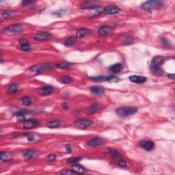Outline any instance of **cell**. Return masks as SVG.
I'll return each mask as SVG.
<instances>
[{"label":"cell","instance_id":"obj_29","mask_svg":"<svg viewBox=\"0 0 175 175\" xmlns=\"http://www.w3.org/2000/svg\"><path fill=\"white\" fill-rule=\"evenodd\" d=\"M21 101L23 105L26 106H29L31 104V99L29 97H23V98H21Z\"/></svg>","mask_w":175,"mask_h":175},{"label":"cell","instance_id":"obj_41","mask_svg":"<svg viewBox=\"0 0 175 175\" xmlns=\"http://www.w3.org/2000/svg\"><path fill=\"white\" fill-rule=\"evenodd\" d=\"M28 141H29V142H31V141H34V138L33 135H28Z\"/></svg>","mask_w":175,"mask_h":175},{"label":"cell","instance_id":"obj_25","mask_svg":"<svg viewBox=\"0 0 175 175\" xmlns=\"http://www.w3.org/2000/svg\"><path fill=\"white\" fill-rule=\"evenodd\" d=\"M72 64L67 62H60L56 64V67L59 68V69H70V68L72 67Z\"/></svg>","mask_w":175,"mask_h":175},{"label":"cell","instance_id":"obj_8","mask_svg":"<svg viewBox=\"0 0 175 175\" xmlns=\"http://www.w3.org/2000/svg\"><path fill=\"white\" fill-rule=\"evenodd\" d=\"M140 146L144 149L146 151H153L154 148V143L151 140H144L140 141Z\"/></svg>","mask_w":175,"mask_h":175},{"label":"cell","instance_id":"obj_33","mask_svg":"<svg viewBox=\"0 0 175 175\" xmlns=\"http://www.w3.org/2000/svg\"><path fill=\"white\" fill-rule=\"evenodd\" d=\"M60 174H76L75 172L73 171L72 170H69V169H64L60 172Z\"/></svg>","mask_w":175,"mask_h":175},{"label":"cell","instance_id":"obj_10","mask_svg":"<svg viewBox=\"0 0 175 175\" xmlns=\"http://www.w3.org/2000/svg\"><path fill=\"white\" fill-rule=\"evenodd\" d=\"M22 154L23 156V157L26 159V160H30L31 159H34L36 157V156L38 154V152L35 151V150H31L28 149L25 150L22 152Z\"/></svg>","mask_w":175,"mask_h":175},{"label":"cell","instance_id":"obj_5","mask_svg":"<svg viewBox=\"0 0 175 175\" xmlns=\"http://www.w3.org/2000/svg\"><path fill=\"white\" fill-rule=\"evenodd\" d=\"M90 79L93 81H109V82H118L121 80L120 78H118L117 77L114 76H106V75H99V76H94L90 77Z\"/></svg>","mask_w":175,"mask_h":175},{"label":"cell","instance_id":"obj_32","mask_svg":"<svg viewBox=\"0 0 175 175\" xmlns=\"http://www.w3.org/2000/svg\"><path fill=\"white\" fill-rule=\"evenodd\" d=\"M110 154L112 158L118 159L120 157V153L117 151H115V150H112V151H110Z\"/></svg>","mask_w":175,"mask_h":175},{"label":"cell","instance_id":"obj_17","mask_svg":"<svg viewBox=\"0 0 175 175\" xmlns=\"http://www.w3.org/2000/svg\"><path fill=\"white\" fill-rule=\"evenodd\" d=\"M53 92V88L51 86H45L40 88L39 93L42 96H48Z\"/></svg>","mask_w":175,"mask_h":175},{"label":"cell","instance_id":"obj_27","mask_svg":"<svg viewBox=\"0 0 175 175\" xmlns=\"http://www.w3.org/2000/svg\"><path fill=\"white\" fill-rule=\"evenodd\" d=\"M72 170L75 172L76 174H83L86 171L85 168H84L83 167L77 164L74 165L73 166H72Z\"/></svg>","mask_w":175,"mask_h":175},{"label":"cell","instance_id":"obj_36","mask_svg":"<svg viewBox=\"0 0 175 175\" xmlns=\"http://www.w3.org/2000/svg\"><path fill=\"white\" fill-rule=\"evenodd\" d=\"M26 113H27L26 111H19V112H18L15 113V116H19V117H23Z\"/></svg>","mask_w":175,"mask_h":175},{"label":"cell","instance_id":"obj_37","mask_svg":"<svg viewBox=\"0 0 175 175\" xmlns=\"http://www.w3.org/2000/svg\"><path fill=\"white\" fill-rule=\"evenodd\" d=\"M161 43H162L163 45L165 47H168L170 46L169 42H168V40L165 38H162V39H161Z\"/></svg>","mask_w":175,"mask_h":175},{"label":"cell","instance_id":"obj_34","mask_svg":"<svg viewBox=\"0 0 175 175\" xmlns=\"http://www.w3.org/2000/svg\"><path fill=\"white\" fill-rule=\"evenodd\" d=\"M56 160V156L55 154H49L47 156V160L48 161H54Z\"/></svg>","mask_w":175,"mask_h":175},{"label":"cell","instance_id":"obj_30","mask_svg":"<svg viewBox=\"0 0 175 175\" xmlns=\"http://www.w3.org/2000/svg\"><path fill=\"white\" fill-rule=\"evenodd\" d=\"M72 78L69 76H64L60 79V82L64 84H68L70 83L72 81Z\"/></svg>","mask_w":175,"mask_h":175},{"label":"cell","instance_id":"obj_22","mask_svg":"<svg viewBox=\"0 0 175 175\" xmlns=\"http://www.w3.org/2000/svg\"><path fill=\"white\" fill-rule=\"evenodd\" d=\"M12 154L10 152L5 151V152H1L0 153V160L2 162H7V161L12 160Z\"/></svg>","mask_w":175,"mask_h":175},{"label":"cell","instance_id":"obj_13","mask_svg":"<svg viewBox=\"0 0 175 175\" xmlns=\"http://www.w3.org/2000/svg\"><path fill=\"white\" fill-rule=\"evenodd\" d=\"M121 10L117 6H108L104 9L103 12L105 14L108 15H116L119 13Z\"/></svg>","mask_w":175,"mask_h":175},{"label":"cell","instance_id":"obj_11","mask_svg":"<svg viewBox=\"0 0 175 175\" xmlns=\"http://www.w3.org/2000/svg\"><path fill=\"white\" fill-rule=\"evenodd\" d=\"M34 39L39 41H45V40H49L52 38V34L49 32H40L36 34L34 36Z\"/></svg>","mask_w":175,"mask_h":175},{"label":"cell","instance_id":"obj_4","mask_svg":"<svg viewBox=\"0 0 175 175\" xmlns=\"http://www.w3.org/2000/svg\"><path fill=\"white\" fill-rule=\"evenodd\" d=\"M53 68V65L51 63H46L44 64H36L32 66L29 69V70L34 75H38L47 70H50Z\"/></svg>","mask_w":175,"mask_h":175},{"label":"cell","instance_id":"obj_14","mask_svg":"<svg viewBox=\"0 0 175 175\" xmlns=\"http://www.w3.org/2000/svg\"><path fill=\"white\" fill-rule=\"evenodd\" d=\"M19 45H20V49L23 51H31V47L30 45H29V41L26 38H21L19 40Z\"/></svg>","mask_w":175,"mask_h":175},{"label":"cell","instance_id":"obj_3","mask_svg":"<svg viewBox=\"0 0 175 175\" xmlns=\"http://www.w3.org/2000/svg\"><path fill=\"white\" fill-rule=\"evenodd\" d=\"M138 108L133 107H122L116 110V113L120 117H128L138 112Z\"/></svg>","mask_w":175,"mask_h":175},{"label":"cell","instance_id":"obj_42","mask_svg":"<svg viewBox=\"0 0 175 175\" xmlns=\"http://www.w3.org/2000/svg\"><path fill=\"white\" fill-rule=\"evenodd\" d=\"M31 1H24L22 2V4L23 6H27V5H29V4H31Z\"/></svg>","mask_w":175,"mask_h":175},{"label":"cell","instance_id":"obj_40","mask_svg":"<svg viewBox=\"0 0 175 175\" xmlns=\"http://www.w3.org/2000/svg\"><path fill=\"white\" fill-rule=\"evenodd\" d=\"M62 108L64 109V110H68V109L69 108V106L67 103H62Z\"/></svg>","mask_w":175,"mask_h":175},{"label":"cell","instance_id":"obj_16","mask_svg":"<svg viewBox=\"0 0 175 175\" xmlns=\"http://www.w3.org/2000/svg\"><path fill=\"white\" fill-rule=\"evenodd\" d=\"M129 80L131 81V82H133V83H143L146 81V77L140 76V75H135L129 76Z\"/></svg>","mask_w":175,"mask_h":175},{"label":"cell","instance_id":"obj_35","mask_svg":"<svg viewBox=\"0 0 175 175\" xmlns=\"http://www.w3.org/2000/svg\"><path fill=\"white\" fill-rule=\"evenodd\" d=\"M118 164H119L120 168H125L127 166V162L124 160H120L119 162H118Z\"/></svg>","mask_w":175,"mask_h":175},{"label":"cell","instance_id":"obj_1","mask_svg":"<svg viewBox=\"0 0 175 175\" xmlns=\"http://www.w3.org/2000/svg\"><path fill=\"white\" fill-rule=\"evenodd\" d=\"M165 59L161 56H155L152 60L151 64V70L152 72L155 75L160 76L162 75L163 70L161 69L160 67L164 62Z\"/></svg>","mask_w":175,"mask_h":175},{"label":"cell","instance_id":"obj_19","mask_svg":"<svg viewBox=\"0 0 175 175\" xmlns=\"http://www.w3.org/2000/svg\"><path fill=\"white\" fill-rule=\"evenodd\" d=\"M18 12L14 10H2L1 11V15L4 19H12L17 16Z\"/></svg>","mask_w":175,"mask_h":175},{"label":"cell","instance_id":"obj_9","mask_svg":"<svg viewBox=\"0 0 175 175\" xmlns=\"http://www.w3.org/2000/svg\"><path fill=\"white\" fill-rule=\"evenodd\" d=\"M40 124V122L36 119L26 120L23 122V128L26 129H33L36 127H38Z\"/></svg>","mask_w":175,"mask_h":175},{"label":"cell","instance_id":"obj_7","mask_svg":"<svg viewBox=\"0 0 175 175\" xmlns=\"http://www.w3.org/2000/svg\"><path fill=\"white\" fill-rule=\"evenodd\" d=\"M92 122L90 121V120L88 119H79L77 120V121L75 122V126L77 128L80 129H87L88 127H90L92 125Z\"/></svg>","mask_w":175,"mask_h":175},{"label":"cell","instance_id":"obj_12","mask_svg":"<svg viewBox=\"0 0 175 175\" xmlns=\"http://www.w3.org/2000/svg\"><path fill=\"white\" fill-rule=\"evenodd\" d=\"M101 108L102 107L99 103H94L88 109H86L85 110V113L87 114H94V113L99 112L101 110Z\"/></svg>","mask_w":175,"mask_h":175},{"label":"cell","instance_id":"obj_26","mask_svg":"<svg viewBox=\"0 0 175 175\" xmlns=\"http://www.w3.org/2000/svg\"><path fill=\"white\" fill-rule=\"evenodd\" d=\"M75 40H76L75 38L73 37V36H70V37L67 38V39L65 40L64 42V45L67 47H70L75 44Z\"/></svg>","mask_w":175,"mask_h":175},{"label":"cell","instance_id":"obj_6","mask_svg":"<svg viewBox=\"0 0 175 175\" xmlns=\"http://www.w3.org/2000/svg\"><path fill=\"white\" fill-rule=\"evenodd\" d=\"M5 31L9 35H17L23 31V27L20 24H12L5 29Z\"/></svg>","mask_w":175,"mask_h":175},{"label":"cell","instance_id":"obj_18","mask_svg":"<svg viewBox=\"0 0 175 175\" xmlns=\"http://www.w3.org/2000/svg\"><path fill=\"white\" fill-rule=\"evenodd\" d=\"M103 144V140L99 137L94 138L89 140L87 143V145L90 147H97Z\"/></svg>","mask_w":175,"mask_h":175},{"label":"cell","instance_id":"obj_24","mask_svg":"<svg viewBox=\"0 0 175 175\" xmlns=\"http://www.w3.org/2000/svg\"><path fill=\"white\" fill-rule=\"evenodd\" d=\"M60 124L61 123L59 120H52V121L47 122V127L50 129H55L60 127Z\"/></svg>","mask_w":175,"mask_h":175},{"label":"cell","instance_id":"obj_15","mask_svg":"<svg viewBox=\"0 0 175 175\" xmlns=\"http://www.w3.org/2000/svg\"><path fill=\"white\" fill-rule=\"evenodd\" d=\"M91 34V31L87 28H80L76 31V37L77 38H83L88 36Z\"/></svg>","mask_w":175,"mask_h":175},{"label":"cell","instance_id":"obj_38","mask_svg":"<svg viewBox=\"0 0 175 175\" xmlns=\"http://www.w3.org/2000/svg\"><path fill=\"white\" fill-rule=\"evenodd\" d=\"M65 148H66V150H67V153H70L72 152V146H70V145L69 144H67L65 146Z\"/></svg>","mask_w":175,"mask_h":175},{"label":"cell","instance_id":"obj_43","mask_svg":"<svg viewBox=\"0 0 175 175\" xmlns=\"http://www.w3.org/2000/svg\"><path fill=\"white\" fill-rule=\"evenodd\" d=\"M168 77H170V78H172V79H174V77H175V75L174 74H172V75H168Z\"/></svg>","mask_w":175,"mask_h":175},{"label":"cell","instance_id":"obj_39","mask_svg":"<svg viewBox=\"0 0 175 175\" xmlns=\"http://www.w3.org/2000/svg\"><path fill=\"white\" fill-rule=\"evenodd\" d=\"M64 13V12H62V10H59V11H57V12H53V15H58V16H62Z\"/></svg>","mask_w":175,"mask_h":175},{"label":"cell","instance_id":"obj_20","mask_svg":"<svg viewBox=\"0 0 175 175\" xmlns=\"http://www.w3.org/2000/svg\"><path fill=\"white\" fill-rule=\"evenodd\" d=\"M90 92L96 96H101L105 93V90L103 87L99 86H94L90 88Z\"/></svg>","mask_w":175,"mask_h":175},{"label":"cell","instance_id":"obj_23","mask_svg":"<svg viewBox=\"0 0 175 175\" xmlns=\"http://www.w3.org/2000/svg\"><path fill=\"white\" fill-rule=\"evenodd\" d=\"M123 69V66L120 63H116L109 67V70L113 72H119Z\"/></svg>","mask_w":175,"mask_h":175},{"label":"cell","instance_id":"obj_28","mask_svg":"<svg viewBox=\"0 0 175 175\" xmlns=\"http://www.w3.org/2000/svg\"><path fill=\"white\" fill-rule=\"evenodd\" d=\"M19 90V86L17 84H12V85L9 86L8 88V94H14V93L17 92Z\"/></svg>","mask_w":175,"mask_h":175},{"label":"cell","instance_id":"obj_31","mask_svg":"<svg viewBox=\"0 0 175 175\" xmlns=\"http://www.w3.org/2000/svg\"><path fill=\"white\" fill-rule=\"evenodd\" d=\"M81 160H82V158L81 157H71V158H69L67 160V162L69 163H78L79 161H80Z\"/></svg>","mask_w":175,"mask_h":175},{"label":"cell","instance_id":"obj_21","mask_svg":"<svg viewBox=\"0 0 175 175\" xmlns=\"http://www.w3.org/2000/svg\"><path fill=\"white\" fill-rule=\"evenodd\" d=\"M113 31L112 28H111L110 26H103L101 27L99 30V34L101 36H105L111 34Z\"/></svg>","mask_w":175,"mask_h":175},{"label":"cell","instance_id":"obj_2","mask_svg":"<svg viewBox=\"0 0 175 175\" xmlns=\"http://www.w3.org/2000/svg\"><path fill=\"white\" fill-rule=\"evenodd\" d=\"M163 4V2L161 0H151V1H148L142 4L141 7L148 12H152L154 10L160 8Z\"/></svg>","mask_w":175,"mask_h":175}]
</instances>
